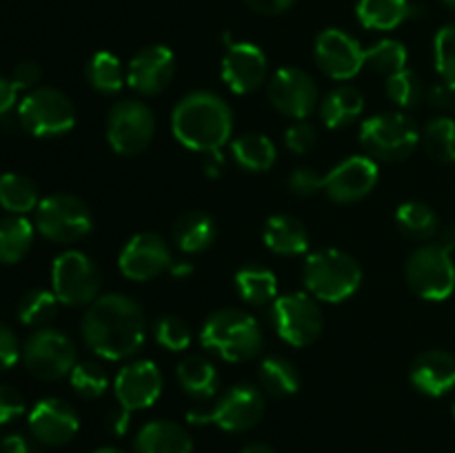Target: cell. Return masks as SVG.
<instances>
[{
  "mask_svg": "<svg viewBox=\"0 0 455 453\" xmlns=\"http://www.w3.org/2000/svg\"><path fill=\"white\" fill-rule=\"evenodd\" d=\"M178 382L182 391L189 393L191 398L207 400L216 393L218 389V371L212 360L203 355H187L176 369Z\"/></svg>",
  "mask_w": 455,
  "mask_h": 453,
  "instance_id": "obj_29",
  "label": "cell"
},
{
  "mask_svg": "<svg viewBox=\"0 0 455 453\" xmlns=\"http://www.w3.org/2000/svg\"><path fill=\"white\" fill-rule=\"evenodd\" d=\"M100 271L83 251H62L52 266V291L67 306H89L100 293Z\"/></svg>",
  "mask_w": 455,
  "mask_h": 453,
  "instance_id": "obj_9",
  "label": "cell"
},
{
  "mask_svg": "<svg viewBox=\"0 0 455 453\" xmlns=\"http://www.w3.org/2000/svg\"><path fill=\"white\" fill-rule=\"evenodd\" d=\"M93 453H124V451H120V449L116 447H102V449H96Z\"/></svg>",
  "mask_w": 455,
  "mask_h": 453,
  "instance_id": "obj_57",
  "label": "cell"
},
{
  "mask_svg": "<svg viewBox=\"0 0 455 453\" xmlns=\"http://www.w3.org/2000/svg\"><path fill=\"white\" fill-rule=\"evenodd\" d=\"M355 13L367 29L391 31L413 16V7L409 0H358Z\"/></svg>",
  "mask_w": 455,
  "mask_h": 453,
  "instance_id": "obj_27",
  "label": "cell"
},
{
  "mask_svg": "<svg viewBox=\"0 0 455 453\" xmlns=\"http://www.w3.org/2000/svg\"><path fill=\"white\" fill-rule=\"evenodd\" d=\"M176 74V56L164 44H151L140 49L127 67V83L142 96H156L164 91Z\"/></svg>",
  "mask_w": 455,
  "mask_h": 453,
  "instance_id": "obj_19",
  "label": "cell"
},
{
  "mask_svg": "<svg viewBox=\"0 0 455 453\" xmlns=\"http://www.w3.org/2000/svg\"><path fill=\"white\" fill-rule=\"evenodd\" d=\"M124 78L123 74V62L118 60V56H114L111 52H98L93 53L92 60L87 62V80L96 91L111 96V93H118L123 89Z\"/></svg>",
  "mask_w": 455,
  "mask_h": 453,
  "instance_id": "obj_36",
  "label": "cell"
},
{
  "mask_svg": "<svg viewBox=\"0 0 455 453\" xmlns=\"http://www.w3.org/2000/svg\"><path fill=\"white\" fill-rule=\"evenodd\" d=\"M404 275L416 296L429 302H443L455 291V265L451 251L438 242L422 244L409 256Z\"/></svg>",
  "mask_w": 455,
  "mask_h": 453,
  "instance_id": "obj_7",
  "label": "cell"
},
{
  "mask_svg": "<svg viewBox=\"0 0 455 453\" xmlns=\"http://www.w3.org/2000/svg\"><path fill=\"white\" fill-rule=\"evenodd\" d=\"M172 265L173 256L167 240L160 238L158 234H151V231L133 235L124 244L118 258V266L123 275L133 280V282H147V280L158 278L164 271H169Z\"/></svg>",
  "mask_w": 455,
  "mask_h": 453,
  "instance_id": "obj_15",
  "label": "cell"
},
{
  "mask_svg": "<svg viewBox=\"0 0 455 453\" xmlns=\"http://www.w3.org/2000/svg\"><path fill=\"white\" fill-rule=\"evenodd\" d=\"M235 289L244 302L253 306H265L278 296V280L274 271L267 266L249 265L235 274Z\"/></svg>",
  "mask_w": 455,
  "mask_h": 453,
  "instance_id": "obj_30",
  "label": "cell"
},
{
  "mask_svg": "<svg viewBox=\"0 0 455 453\" xmlns=\"http://www.w3.org/2000/svg\"><path fill=\"white\" fill-rule=\"evenodd\" d=\"M267 62L265 52L258 44L251 43H231L222 58L220 74L227 87L238 96L253 93L265 84L267 80Z\"/></svg>",
  "mask_w": 455,
  "mask_h": 453,
  "instance_id": "obj_18",
  "label": "cell"
},
{
  "mask_svg": "<svg viewBox=\"0 0 455 453\" xmlns=\"http://www.w3.org/2000/svg\"><path fill=\"white\" fill-rule=\"evenodd\" d=\"M169 274H172L173 278H178V280H185L187 275L194 274V265H191V262H187V260H173V265L169 266Z\"/></svg>",
  "mask_w": 455,
  "mask_h": 453,
  "instance_id": "obj_55",
  "label": "cell"
},
{
  "mask_svg": "<svg viewBox=\"0 0 455 453\" xmlns=\"http://www.w3.org/2000/svg\"><path fill=\"white\" fill-rule=\"evenodd\" d=\"M323 178L324 176H320L315 169L300 167V169H293L287 185L289 189H291L296 195H300V198H311V195H315L318 191H323Z\"/></svg>",
  "mask_w": 455,
  "mask_h": 453,
  "instance_id": "obj_43",
  "label": "cell"
},
{
  "mask_svg": "<svg viewBox=\"0 0 455 453\" xmlns=\"http://www.w3.org/2000/svg\"><path fill=\"white\" fill-rule=\"evenodd\" d=\"M262 238L269 251L278 256H300L309 249V231L305 222L289 213H275L265 222Z\"/></svg>",
  "mask_w": 455,
  "mask_h": 453,
  "instance_id": "obj_24",
  "label": "cell"
},
{
  "mask_svg": "<svg viewBox=\"0 0 455 453\" xmlns=\"http://www.w3.org/2000/svg\"><path fill=\"white\" fill-rule=\"evenodd\" d=\"M129 422H132V411H129V409H124L123 404H116L114 409H109V413H107V417H105L107 429H109L114 435L127 433Z\"/></svg>",
  "mask_w": 455,
  "mask_h": 453,
  "instance_id": "obj_49",
  "label": "cell"
},
{
  "mask_svg": "<svg viewBox=\"0 0 455 453\" xmlns=\"http://www.w3.org/2000/svg\"><path fill=\"white\" fill-rule=\"evenodd\" d=\"M40 78H43V71H40V67L36 65L34 60L20 62L12 74V83L16 84L18 91H20V89H29L31 91V89H36V84L40 83Z\"/></svg>",
  "mask_w": 455,
  "mask_h": 453,
  "instance_id": "obj_47",
  "label": "cell"
},
{
  "mask_svg": "<svg viewBox=\"0 0 455 453\" xmlns=\"http://www.w3.org/2000/svg\"><path fill=\"white\" fill-rule=\"evenodd\" d=\"M71 389L84 400H96L100 398L102 393L109 386V378H107V371L93 360H87V362H78L74 367V371L69 373Z\"/></svg>",
  "mask_w": 455,
  "mask_h": 453,
  "instance_id": "obj_39",
  "label": "cell"
},
{
  "mask_svg": "<svg viewBox=\"0 0 455 453\" xmlns=\"http://www.w3.org/2000/svg\"><path fill=\"white\" fill-rule=\"evenodd\" d=\"M407 47L398 40H380L373 47L364 49V67L387 78L407 69Z\"/></svg>",
  "mask_w": 455,
  "mask_h": 453,
  "instance_id": "obj_38",
  "label": "cell"
},
{
  "mask_svg": "<svg viewBox=\"0 0 455 453\" xmlns=\"http://www.w3.org/2000/svg\"><path fill=\"white\" fill-rule=\"evenodd\" d=\"M267 96L275 111L293 120H307L318 109V87L307 71L284 67L271 76Z\"/></svg>",
  "mask_w": 455,
  "mask_h": 453,
  "instance_id": "obj_14",
  "label": "cell"
},
{
  "mask_svg": "<svg viewBox=\"0 0 455 453\" xmlns=\"http://www.w3.org/2000/svg\"><path fill=\"white\" fill-rule=\"evenodd\" d=\"M425 149L438 163H455V118L451 115H438L425 124L420 133Z\"/></svg>",
  "mask_w": 455,
  "mask_h": 453,
  "instance_id": "obj_35",
  "label": "cell"
},
{
  "mask_svg": "<svg viewBox=\"0 0 455 453\" xmlns=\"http://www.w3.org/2000/svg\"><path fill=\"white\" fill-rule=\"evenodd\" d=\"M0 453H38V449L25 435L12 433L0 440Z\"/></svg>",
  "mask_w": 455,
  "mask_h": 453,
  "instance_id": "obj_51",
  "label": "cell"
},
{
  "mask_svg": "<svg viewBox=\"0 0 455 453\" xmlns=\"http://www.w3.org/2000/svg\"><path fill=\"white\" fill-rule=\"evenodd\" d=\"M409 380L420 393L440 398L455 389V355L443 349H429L413 360Z\"/></svg>",
  "mask_w": 455,
  "mask_h": 453,
  "instance_id": "obj_22",
  "label": "cell"
},
{
  "mask_svg": "<svg viewBox=\"0 0 455 453\" xmlns=\"http://www.w3.org/2000/svg\"><path fill=\"white\" fill-rule=\"evenodd\" d=\"M25 413V398L18 389L9 385H0V425L16 420Z\"/></svg>",
  "mask_w": 455,
  "mask_h": 453,
  "instance_id": "obj_45",
  "label": "cell"
},
{
  "mask_svg": "<svg viewBox=\"0 0 455 453\" xmlns=\"http://www.w3.org/2000/svg\"><path fill=\"white\" fill-rule=\"evenodd\" d=\"M395 226L400 234L411 240H431L440 231V218L427 203L409 200L403 203L395 211Z\"/></svg>",
  "mask_w": 455,
  "mask_h": 453,
  "instance_id": "obj_31",
  "label": "cell"
},
{
  "mask_svg": "<svg viewBox=\"0 0 455 453\" xmlns=\"http://www.w3.org/2000/svg\"><path fill=\"white\" fill-rule=\"evenodd\" d=\"M20 354L22 349L20 345H18L16 333H13L7 324L0 322V371L12 369L13 364L18 362V358H20Z\"/></svg>",
  "mask_w": 455,
  "mask_h": 453,
  "instance_id": "obj_46",
  "label": "cell"
},
{
  "mask_svg": "<svg viewBox=\"0 0 455 453\" xmlns=\"http://www.w3.org/2000/svg\"><path fill=\"white\" fill-rule=\"evenodd\" d=\"M240 453H275V451L269 447V444L253 442V444H247V447H244Z\"/></svg>",
  "mask_w": 455,
  "mask_h": 453,
  "instance_id": "obj_56",
  "label": "cell"
},
{
  "mask_svg": "<svg viewBox=\"0 0 455 453\" xmlns=\"http://www.w3.org/2000/svg\"><path fill=\"white\" fill-rule=\"evenodd\" d=\"M443 3H444V4H447V7H449V9H455V0H443Z\"/></svg>",
  "mask_w": 455,
  "mask_h": 453,
  "instance_id": "obj_58",
  "label": "cell"
},
{
  "mask_svg": "<svg viewBox=\"0 0 455 453\" xmlns=\"http://www.w3.org/2000/svg\"><path fill=\"white\" fill-rule=\"evenodd\" d=\"M387 96H389L400 109H411V107H416L418 102L427 96V91L420 76H418L416 71L403 69L387 78Z\"/></svg>",
  "mask_w": 455,
  "mask_h": 453,
  "instance_id": "obj_40",
  "label": "cell"
},
{
  "mask_svg": "<svg viewBox=\"0 0 455 453\" xmlns=\"http://www.w3.org/2000/svg\"><path fill=\"white\" fill-rule=\"evenodd\" d=\"M154 336L156 342L167 351H185L191 345V327L180 315L167 314L156 320Z\"/></svg>",
  "mask_w": 455,
  "mask_h": 453,
  "instance_id": "obj_41",
  "label": "cell"
},
{
  "mask_svg": "<svg viewBox=\"0 0 455 453\" xmlns=\"http://www.w3.org/2000/svg\"><path fill=\"white\" fill-rule=\"evenodd\" d=\"M249 9L262 13V16H278V13L287 12L296 0H244Z\"/></svg>",
  "mask_w": 455,
  "mask_h": 453,
  "instance_id": "obj_50",
  "label": "cell"
},
{
  "mask_svg": "<svg viewBox=\"0 0 455 453\" xmlns=\"http://www.w3.org/2000/svg\"><path fill=\"white\" fill-rule=\"evenodd\" d=\"M258 376H260L267 393H271L274 398H289L300 389V373H298L296 364L283 355H267L260 362Z\"/></svg>",
  "mask_w": 455,
  "mask_h": 453,
  "instance_id": "obj_34",
  "label": "cell"
},
{
  "mask_svg": "<svg viewBox=\"0 0 455 453\" xmlns=\"http://www.w3.org/2000/svg\"><path fill=\"white\" fill-rule=\"evenodd\" d=\"M40 204L38 187L22 173H3L0 176V207L12 216H25Z\"/></svg>",
  "mask_w": 455,
  "mask_h": 453,
  "instance_id": "obj_33",
  "label": "cell"
},
{
  "mask_svg": "<svg viewBox=\"0 0 455 453\" xmlns=\"http://www.w3.org/2000/svg\"><path fill=\"white\" fill-rule=\"evenodd\" d=\"M114 393L118 404L129 411L147 409L163 393V376L151 360H136L118 371L114 380Z\"/></svg>",
  "mask_w": 455,
  "mask_h": 453,
  "instance_id": "obj_21",
  "label": "cell"
},
{
  "mask_svg": "<svg viewBox=\"0 0 455 453\" xmlns=\"http://www.w3.org/2000/svg\"><path fill=\"white\" fill-rule=\"evenodd\" d=\"M22 362L38 380H60L76 367V346L56 329H40L27 338L22 346Z\"/></svg>",
  "mask_w": 455,
  "mask_h": 453,
  "instance_id": "obj_12",
  "label": "cell"
},
{
  "mask_svg": "<svg viewBox=\"0 0 455 453\" xmlns=\"http://www.w3.org/2000/svg\"><path fill=\"white\" fill-rule=\"evenodd\" d=\"M275 333L291 346H309L324 327L323 311L309 293H284L271 306Z\"/></svg>",
  "mask_w": 455,
  "mask_h": 453,
  "instance_id": "obj_11",
  "label": "cell"
},
{
  "mask_svg": "<svg viewBox=\"0 0 455 453\" xmlns=\"http://www.w3.org/2000/svg\"><path fill=\"white\" fill-rule=\"evenodd\" d=\"M18 100V87L9 78L0 76V118L13 109Z\"/></svg>",
  "mask_w": 455,
  "mask_h": 453,
  "instance_id": "obj_52",
  "label": "cell"
},
{
  "mask_svg": "<svg viewBox=\"0 0 455 453\" xmlns=\"http://www.w3.org/2000/svg\"><path fill=\"white\" fill-rule=\"evenodd\" d=\"M203 169H204V176L207 178L220 176L222 169H225V158H222L220 151H209V154H204Z\"/></svg>",
  "mask_w": 455,
  "mask_h": 453,
  "instance_id": "obj_53",
  "label": "cell"
},
{
  "mask_svg": "<svg viewBox=\"0 0 455 453\" xmlns=\"http://www.w3.org/2000/svg\"><path fill=\"white\" fill-rule=\"evenodd\" d=\"M378 164L369 155H349L323 178V191L333 203L349 204L367 198L378 185Z\"/></svg>",
  "mask_w": 455,
  "mask_h": 453,
  "instance_id": "obj_16",
  "label": "cell"
},
{
  "mask_svg": "<svg viewBox=\"0 0 455 453\" xmlns=\"http://www.w3.org/2000/svg\"><path fill=\"white\" fill-rule=\"evenodd\" d=\"M216 240V222L204 211H187L173 225V242L185 253H203Z\"/></svg>",
  "mask_w": 455,
  "mask_h": 453,
  "instance_id": "obj_25",
  "label": "cell"
},
{
  "mask_svg": "<svg viewBox=\"0 0 455 453\" xmlns=\"http://www.w3.org/2000/svg\"><path fill=\"white\" fill-rule=\"evenodd\" d=\"M18 123L36 138L62 136L76 124L74 102L60 89L36 87L18 105Z\"/></svg>",
  "mask_w": 455,
  "mask_h": 453,
  "instance_id": "obj_6",
  "label": "cell"
},
{
  "mask_svg": "<svg viewBox=\"0 0 455 453\" xmlns=\"http://www.w3.org/2000/svg\"><path fill=\"white\" fill-rule=\"evenodd\" d=\"M302 280L315 300L345 302L358 291L363 269L354 256L340 249H320L307 258Z\"/></svg>",
  "mask_w": 455,
  "mask_h": 453,
  "instance_id": "obj_4",
  "label": "cell"
},
{
  "mask_svg": "<svg viewBox=\"0 0 455 453\" xmlns=\"http://www.w3.org/2000/svg\"><path fill=\"white\" fill-rule=\"evenodd\" d=\"M453 417H455V402H453Z\"/></svg>",
  "mask_w": 455,
  "mask_h": 453,
  "instance_id": "obj_59",
  "label": "cell"
},
{
  "mask_svg": "<svg viewBox=\"0 0 455 453\" xmlns=\"http://www.w3.org/2000/svg\"><path fill=\"white\" fill-rule=\"evenodd\" d=\"M58 305L60 300L56 293L47 291V289H31L18 302V318L27 327H47L58 314Z\"/></svg>",
  "mask_w": 455,
  "mask_h": 453,
  "instance_id": "obj_37",
  "label": "cell"
},
{
  "mask_svg": "<svg viewBox=\"0 0 455 453\" xmlns=\"http://www.w3.org/2000/svg\"><path fill=\"white\" fill-rule=\"evenodd\" d=\"M93 218L87 204L71 194H53L36 207V229L58 244L78 242L92 231Z\"/></svg>",
  "mask_w": 455,
  "mask_h": 453,
  "instance_id": "obj_8",
  "label": "cell"
},
{
  "mask_svg": "<svg viewBox=\"0 0 455 453\" xmlns=\"http://www.w3.org/2000/svg\"><path fill=\"white\" fill-rule=\"evenodd\" d=\"M438 244L444 247L447 251H455V225H447V226H440L438 231Z\"/></svg>",
  "mask_w": 455,
  "mask_h": 453,
  "instance_id": "obj_54",
  "label": "cell"
},
{
  "mask_svg": "<svg viewBox=\"0 0 455 453\" xmlns=\"http://www.w3.org/2000/svg\"><path fill=\"white\" fill-rule=\"evenodd\" d=\"M136 453H194V440L176 422L151 420L138 431Z\"/></svg>",
  "mask_w": 455,
  "mask_h": 453,
  "instance_id": "obj_23",
  "label": "cell"
},
{
  "mask_svg": "<svg viewBox=\"0 0 455 453\" xmlns=\"http://www.w3.org/2000/svg\"><path fill=\"white\" fill-rule=\"evenodd\" d=\"M364 111V98L355 87L331 89L323 102H320V118L329 129H342L358 120Z\"/></svg>",
  "mask_w": 455,
  "mask_h": 453,
  "instance_id": "obj_26",
  "label": "cell"
},
{
  "mask_svg": "<svg viewBox=\"0 0 455 453\" xmlns=\"http://www.w3.org/2000/svg\"><path fill=\"white\" fill-rule=\"evenodd\" d=\"M262 329L243 309H220L209 315L200 331V345L225 362H244L262 351Z\"/></svg>",
  "mask_w": 455,
  "mask_h": 453,
  "instance_id": "obj_3",
  "label": "cell"
},
{
  "mask_svg": "<svg viewBox=\"0 0 455 453\" xmlns=\"http://www.w3.org/2000/svg\"><path fill=\"white\" fill-rule=\"evenodd\" d=\"M315 60L333 80H351L364 67V49L342 29H324L315 38Z\"/></svg>",
  "mask_w": 455,
  "mask_h": 453,
  "instance_id": "obj_17",
  "label": "cell"
},
{
  "mask_svg": "<svg viewBox=\"0 0 455 453\" xmlns=\"http://www.w3.org/2000/svg\"><path fill=\"white\" fill-rule=\"evenodd\" d=\"M83 338L105 360H127L140 351L147 338L142 306L123 293H107L83 315Z\"/></svg>",
  "mask_w": 455,
  "mask_h": 453,
  "instance_id": "obj_1",
  "label": "cell"
},
{
  "mask_svg": "<svg viewBox=\"0 0 455 453\" xmlns=\"http://www.w3.org/2000/svg\"><path fill=\"white\" fill-rule=\"evenodd\" d=\"M265 416V395L258 386L235 385L209 411H189L187 420L194 425H216L229 433L253 429Z\"/></svg>",
  "mask_w": 455,
  "mask_h": 453,
  "instance_id": "obj_10",
  "label": "cell"
},
{
  "mask_svg": "<svg viewBox=\"0 0 455 453\" xmlns=\"http://www.w3.org/2000/svg\"><path fill=\"white\" fill-rule=\"evenodd\" d=\"M156 133L154 111L140 100H120L107 118V140L120 155H136L151 145Z\"/></svg>",
  "mask_w": 455,
  "mask_h": 453,
  "instance_id": "obj_13",
  "label": "cell"
},
{
  "mask_svg": "<svg viewBox=\"0 0 455 453\" xmlns=\"http://www.w3.org/2000/svg\"><path fill=\"white\" fill-rule=\"evenodd\" d=\"M80 429L76 409L60 398H44L29 411V431L38 442L62 447L71 442Z\"/></svg>",
  "mask_w": 455,
  "mask_h": 453,
  "instance_id": "obj_20",
  "label": "cell"
},
{
  "mask_svg": "<svg viewBox=\"0 0 455 453\" xmlns=\"http://www.w3.org/2000/svg\"><path fill=\"white\" fill-rule=\"evenodd\" d=\"M427 98H429L431 105L438 107V109H444L447 111V115L455 118V87L453 84H447V83L434 84V87L427 91Z\"/></svg>",
  "mask_w": 455,
  "mask_h": 453,
  "instance_id": "obj_48",
  "label": "cell"
},
{
  "mask_svg": "<svg viewBox=\"0 0 455 453\" xmlns=\"http://www.w3.org/2000/svg\"><path fill=\"white\" fill-rule=\"evenodd\" d=\"M172 131L187 149L200 154L220 151L234 131V114L218 93L194 91L173 109Z\"/></svg>",
  "mask_w": 455,
  "mask_h": 453,
  "instance_id": "obj_2",
  "label": "cell"
},
{
  "mask_svg": "<svg viewBox=\"0 0 455 453\" xmlns=\"http://www.w3.org/2000/svg\"><path fill=\"white\" fill-rule=\"evenodd\" d=\"M434 58L443 83L455 87V22L443 27L434 40Z\"/></svg>",
  "mask_w": 455,
  "mask_h": 453,
  "instance_id": "obj_42",
  "label": "cell"
},
{
  "mask_svg": "<svg viewBox=\"0 0 455 453\" xmlns=\"http://www.w3.org/2000/svg\"><path fill=\"white\" fill-rule=\"evenodd\" d=\"M360 142L369 158L398 163L409 158L420 142V129L403 111L371 115L360 127Z\"/></svg>",
  "mask_w": 455,
  "mask_h": 453,
  "instance_id": "obj_5",
  "label": "cell"
},
{
  "mask_svg": "<svg viewBox=\"0 0 455 453\" xmlns=\"http://www.w3.org/2000/svg\"><path fill=\"white\" fill-rule=\"evenodd\" d=\"M34 244V225L25 216L0 220V265H16Z\"/></svg>",
  "mask_w": 455,
  "mask_h": 453,
  "instance_id": "obj_32",
  "label": "cell"
},
{
  "mask_svg": "<svg viewBox=\"0 0 455 453\" xmlns=\"http://www.w3.org/2000/svg\"><path fill=\"white\" fill-rule=\"evenodd\" d=\"M231 155H234L235 164L247 171L260 173L269 171L278 158V149L271 142V138L262 136V133H244V136L235 138L231 142Z\"/></svg>",
  "mask_w": 455,
  "mask_h": 453,
  "instance_id": "obj_28",
  "label": "cell"
},
{
  "mask_svg": "<svg viewBox=\"0 0 455 453\" xmlns=\"http://www.w3.org/2000/svg\"><path fill=\"white\" fill-rule=\"evenodd\" d=\"M284 145L293 151V154H307L314 149L315 145V129L314 124L307 120H296L291 127L284 133Z\"/></svg>",
  "mask_w": 455,
  "mask_h": 453,
  "instance_id": "obj_44",
  "label": "cell"
}]
</instances>
